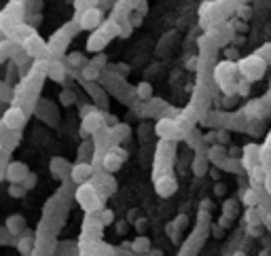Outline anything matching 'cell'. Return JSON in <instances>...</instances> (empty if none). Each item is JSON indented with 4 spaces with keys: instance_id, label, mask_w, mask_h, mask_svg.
I'll list each match as a JSON object with an SVG mask.
<instances>
[{
    "instance_id": "6da1fadb",
    "label": "cell",
    "mask_w": 271,
    "mask_h": 256,
    "mask_svg": "<svg viewBox=\"0 0 271 256\" xmlns=\"http://www.w3.org/2000/svg\"><path fill=\"white\" fill-rule=\"evenodd\" d=\"M74 197H76V201H78L80 208H83L85 212H98V210H102L104 197L100 195V191L96 189V184L92 180L78 184Z\"/></svg>"
},
{
    "instance_id": "7a4b0ae2",
    "label": "cell",
    "mask_w": 271,
    "mask_h": 256,
    "mask_svg": "<svg viewBox=\"0 0 271 256\" xmlns=\"http://www.w3.org/2000/svg\"><path fill=\"white\" fill-rule=\"evenodd\" d=\"M238 70L240 74L246 78V81L254 83V81H260L267 70V61L263 59L256 53V55H248V57H240L238 59Z\"/></svg>"
},
{
    "instance_id": "3957f363",
    "label": "cell",
    "mask_w": 271,
    "mask_h": 256,
    "mask_svg": "<svg viewBox=\"0 0 271 256\" xmlns=\"http://www.w3.org/2000/svg\"><path fill=\"white\" fill-rule=\"evenodd\" d=\"M22 49L26 51L28 57L34 59H47V42H44L36 32H30L28 36L22 40ZM49 61V59H47Z\"/></svg>"
},
{
    "instance_id": "277c9868",
    "label": "cell",
    "mask_w": 271,
    "mask_h": 256,
    "mask_svg": "<svg viewBox=\"0 0 271 256\" xmlns=\"http://www.w3.org/2000/svg\"><path fill=\"white\" fill-rule=\"evenodd\" d=\"M74 19L78 21L80 25V30H98L102 25L104 21V13H102V8H98V6H92V8H85V11H80L76 13Z\"/></svg>"
},
{
    "instance_id": "5b68a950",
    "label": "cell",
    "mask_w": 271,
    "mask_h": 256,
    "mask_svg": "<svg viewBox=\"0 0 271 256\" xmlns=\"http://www.w3.org/2000/svg\"><path fill=\"white\" fill-rule=\"evenodd\" d=\"M70 36L64 32V30H58L53 36L49 38V42H47V57H53V59H58L62 53H64L66 49H68V45H70Z\"/></svg>"
},
{
    "instance_id": "8992f818",
    "label": "cell",
    "mask_w": 271,
    "mask_h": 256,
    "mask_svg": "<svg viewBox=\"0 0 271 256\" xmlns=\"http://www.w3.org/2000/svg\"><path fill=\"white\" fill-rule=\"evenodd\" d=\"M26 121H28V114H26L22 106H8L2 114V123L8 129H22L26 125Z\"/></svg>"
},
{
    "instance_id": "52a82bcc",
    "label": "cell",
    "mask_w": 271,
    "mask_h": 256,
    "mask_svg": "<svg viewBox=\"0 0 271 256\" xmlns=\"http://www.w3.org/2000/svg\"><path fill=\"white\" fill-rule=\"evenodd\" d=\"M94 174H96V167L89 163V161H78L72 165V170H70V180L74 182V184H83V182H89L94 178Z\"/></svg>"
},
{
    "instance_id": "ba28073f",
    "label": "cell",
    "mask_w": 271,
    "mask_h": 256,
    "mask_svg": "<svg viewBox=\"0 0 271 256\" xmlns=\"http://www.w3.org/2000/svg\"><path fill=\"white\" fill-rule=\"evenodd\" d=\"M28 165L24 161H11L4 167V180H8V184H22V180L28 176Z\"/></svg>"
},
{
    "instance_id": "9c48e42d",
    "label": "cell",
    "mask_w": 271,
    "mask_h": 256,
    "mask_svg": "<svg viewBox=\"0 0 271 256\" xmlns=\"http://www.w3.org/2000/svg\"><path fill=\"white\" fill-rule=\"evenodd\" d=\"M155 134L161 136V138H166V140H178L180 138V127H178L176 119L164 117V119H159L157 127H155Z\"/></svg>"
},
{
    "instance_id": "30bf717a",
    "label": "cell",
    "mask_w": 271,
    "mask_h": 256,
    "mask_svg": "<svg viewBox=\"0 0 271 256\" xmlns=\"http://www.w3.org/2000/svg\"><path fill=\"white\" fill-rule=\"evenodd\" d=\"M102 127H106L104 125V119H102V112L96 110V112L89 114V117H85L83 123H80V136H83V138L94 136L96 131H100Z\"/></svg>"
},
{
    "instance_id": "8fae6325",
    "label": "cell",
    "mask_w": 271,
    "mask_h": 256,
    "mask_svg": "<svg viewBox=\"0 0 271 256\" xmlns=\"http://www.w3.org/2000/svg\"><path fill=\"white\" fill-rule=\"evenodd\" d=\"M108 40H110V36H108L102 28H98V30H92L85 47H87L89 53H102V49L108 45Z\"/></svg>"
},
{
    "instance_id": "7c38bea8",
    "label": "cell",
    "mask_w": 271,
    "mask_h": 256,
    "mask_svg": "<svg viewBox=\"0 0 271 256\" xmlns=\"http://www.w3.org/2000/svg\"><path fill=\"white\" fill-rule=\"evenodd\" d=\"M242 165L246 167V172L252 170L254 165L260 163V146L258 144H246L244 146V151H242Z\"/></svg>"
},
{
    "instance_id": "4fadbf2b",
    "label": "cell",
    "mask_w": 271,
    "mask_h": 256,
    "mask_svg": "<svg viewBox=\"0 0 271 256\" xmlns=\"http://www.w3.org/2000/svg\"><path fill=\"white\" fill-rule=\"evenodd\" d=\"M155 189H157V193L161 197H170V195H174V193H176L178 182H176V178L170 172H166L164 176H159V178H157Z\"/></svg>"
},
{
    "instance_id": "5bb4252c",
    "label": "cell",
    "mask_w": 271,
    "mask_h": 256,
    "mask_svg": "<svg viewBox=\"0 0 271 256\" xmlns=\"http://www.w3.org/2000/svg\"><path fill=\"white\" fill-rule=\"evenodd\" d=\"M47 76L51 78V81H56V83H64V81H66V76H68V66H66V61H62V59H51V61H49V66H47Z\"/></svg>"
},
{
    "instance_id": "9a60e30c",
    "label": "cell",
    "mask_w": 271,
    "mask_h": 256,
    "mask_svg": "<svg viewBox=\"0 0 271 256\" xmlns=\"http://www.w3.org/2000/svg\"><path fill=\"white\" fill-rule=\"evenodd\" d=\"M49 170H51V174L56 176L58 180H66V178H70L72 165L66 161L64 157H53V159H51V163H49Z\"/></svg>"
},
{
    "instance_id": "2e32d148",
    "label": "cell",
    "mask_w": 271,
    "mask_h": 256,
    "mask_svg": "<svg viewBox=\"0 0 271 256\" xmlns=\"http://www.w3.org/2000/svg\"><path fill=\"white\" fill-rule=\"evenodd\" d=\"M132 134V127L128 123H114L112 127H108V136H110V142L112 144H121L123 140H128Z\"/></svg>"
},
{
    "instance_id": "e0dca14e",
    "label": "cell",
    "mask_w": 271,
    "mask_h": 256,
    "mask_svg": "<svg viewBox=\"0 0 271 256\" xmlns=\"http://www.w3.org/2000/svg\"><path fill=\"white\" fill-rule=\"evenodd\" d=\"M121 167H123V159L108 148V151L104 153V157H102V170L108 172V174H114V172H119Z\"/></svg>"
},
{
    "instance_id": "ac0fdd59",
    "label": "cell",
    "mask_w": 271,
    "mask_h": 256,
    "mask_svg": "<svg viewBox=\"0 0 271 256\" xmlns=\"http://www.w3.org/2000/svg\"><path fill=\"white\" fill-rule=\"evenodd\" d=\"M267 176H269V172L265 170V165H260V163L254 165L252 170H248V182H250V187H254V189L265 187Z\"/></svg>"
},
{
    "instance_id": "d6986e66",
    "label": "cell",
    "mask_w": 271,
    "mask_h": 256,
    "mask_svg": "<svg viewBox=\"0 0 271 256\" xmlns=\"http://www.w3.org/2000/svg\"><path fill=\"white\" fill-rule=\"evenodd\" d=\"M6 231L11 233L13 237H20L26 233V218L20 214H13L6 218Z\"/></svg>"
},
{
    "instance_id": "ffe728a7",
    "label": "cell",
    "mask_w": 271,
    "mask_h": 256,
    "mask_svg": "<svg viewBox=\"0 0 271 256\" xmlns=\"http://www.w3.org/2000/svg\"><path fill=\"white\" fill-rule=\"evenodd\" d=\"M208 161H212L214 165H218L220 167V163L224 161V157H227V148H224V144H212V146H208Z\"/></svg>"
},
{
    "instance_id": "44dd1931",
    "label": "cell",
    "mask_w": 271,
    "mask_h": 256,
    "mask_svg": "<svg viewBox=\"0 0 271 256\" xmlns=\"http://www.w3.org/2000/svg\"><path fill=\"white\" fill-rule=\"evenodd\" d=\"M102 76V70L96 68L94 64H85L83 68H80V81L83 83H98Z\"/></svg>"
},
{
    "instance_id": "7402d4cb",
    "label": "cell",
    "mask_w": 271,
    "mask_h": 256,
    "mask_svg": "<svg viewBox=\"0 0 271 256\" xmlns=\"http://www.w3.org/2000/svg\"><path fill=\"white\" fill-rule=\"evenodd\" d=\"M191 170H193V174L195 176H206L208 174V155H204L202 153V148L197 151V155H195V159H193V163H191Z\"/></svg>"
},
{
    "instance_id": "603a6c76",
    "label": "cell",
    "mask_w": 271,
    "mask_h": 256,
    "mask_svg": "<svg viewBox=\"0 0 271 256\" xmlns=\"http://www.w3.org/2000/svg\"><path fill=\"white\" fill-rule=\"evenodd\" d=\"M34 246H36V242H34L32 235L24 233V235L17 237V252H20L22 256H30L34 252Z\"/></svg>"
},
{
    "instance_id": "cb8c5ba5",
    "label": "cell",
    "mask_w": 271,
    "mask_h": 256,
    "mask_svg": "<svg viewBox=\"0 0 271 256\" xmlns=\"http://www.w3.org/2000/svg\"><path fill=\"white\" fill-rule=\"evenodd\" d=\"M130 250L136 252V254H148L150 252V240L146 235H140L130 244Z\"/></svg>"
},
{
    "instance_id": "d4e9b609",
    "label": "cell",
    "mask_w": 271,
    "mask_h": 256,
    "mask_svg": "<svg viewBox=\"0 0 271 256\" xmlns=\"http://www.w3.org/2000/svg\"><path fill=\"white\" fill-rule=\"evenodd\" d=\"M242 201H244V206H246V208H256V206H260L258 189H254V187L246 189V191H244V195H242Z\"/></svg>"
},
{
    "instance_id": "484cf974",
    "label": "cell",
    "mask_w": 271,
    "mask_h": 256,
    "mask_svg": "<svg viewBox=\"0 0 271 256\" xmlns=\"http://www.w3.org/2000/svg\"><path fill=\"white\" fill-rule=\"evenodd\" d=\"M136 98L138 100H144V102H150L152 100V85L148 81H140L136 85Z\"/></svg>"
},
{
    "instance_id": "4316f807",
    "label": "cell",
    "mask_w": 271,
    "mask_h": 256,
    "mask_svg": "<svg viewBox=\"0 0 271 256\" xmlns=\"http://www.w3.org/2000/svg\"><path fill=\"white\" fill-rule=\"evenodd\" d=\"M85 64H87V61H85V55H83L80 51H72V53H68V55H66V66H68V68L80 70Z\"/></svg>"
},
{
    "instance_id": "83f0119b",
    "label": "cell",
    "mask_w": 271,
    "mask_h": 256,
    "mask_svg": "<svg viewBox=\"0 0 271 256\" xmlns=\"http://www.w3.org/2000/svg\"><path fill=\"white\" fill-rule=\"evenodd\" d=\"M11 55H13V38L0 40V64L6 59H11Z\"/></svg>"
},
{
    "instance_id": "f1b7e54d",
    "label": "cell",
    "mask_w": 271,
    "mask_h": 256,
    "mask_svg": "<svg viewBox=\"0 0 271 256\" xmlns=\"http://www.w3.org/2000/svg\"><path fill=\"white\" fill-rule=\"evenodd\" d=\"M100 28L108 34L110 38H114V36H119V28H121V23L116 21V19H108V21H102V25Z\"/></svg>"
},
{
    "instance_id": "f546056e",
    "label": "cell",
    "mask_w": 271,
    "mask_h": 256,
    "mask_svg": "<svg viewBox=\"0 0 271 256\" xmlns=\"http://www.w3.org/2000/svg\"><path fill=\"white\" fill-rule=\"evenodd\" d=\"M94 153H96V146L89 142H83L78 148V161H89V157H94Z\"/></svg>"
},
{
    "instance_id": "4dcf8cb0",
    "label": "cell",
    "mask_w": 271,
    "mask_h": 256,
    "mask_svg": "<svg viewBox=\"0 0 271 256\" xmlns=\"http://www.w3.org/2000/svg\"><path fill=\"white\" fill-rule=\"evenodd\" d=\"M96 214H98V220H100V225H102V227L110 225L112 220H114V214H112V210H108V208H102V210H98Z\"/></svg>"
},
{
    "instance_id": "1f68e13d",
    "label": "cell",
    "mask_w": 271,
    "mask_h": 256,
    "mask_svg": "<svg viewBox=\"0 0 271 256\" xmlns=\"http://www.w3.org/2000/svg\"><path fill=\"white\" fill-rule=\"evenodd\" d=\"M60 102H62V106H72L76 102V93L72 89H64L60 93Z\"/></svg>"
},
{
    "instance_id": "d6a6232c",
    "label": "cell",
    "mask_w": 271,
    "mask_h": 256,
    "mask_svg": "<svg viewBox=\"0 0 271 256\" xmlns=\"http://www.w3.org/2000/svg\"><path fill=\"white\" fill-rule=\"evenodd\" d=\"M248 93H250V81H246V78H238L236 95H242V98H246Z\"/></svg>"
},
{
    "instance_id": "836d02e7",
    "label": "cell",
    "mask_w": 271,
    "mask_h": 256,
    "mask_svg": "<svg viewBox=\"0 0 271 256\" xmlns=\"http://www.w3.org/2000/svg\"><path fill=\"white\" fill-rule=\"evenodd\" d=\"M216 142L227 146V144L231 142V134H229V129H224V127H218V129H216Z\"/></svg>"
},
{
    "instance_id": "e575fe53",
    "label": "cell",
    "mask_w": 271,
    "mask_h": 256,
    "mask_svg": "<svg viewBox=\"0 0 271 256\" xmlns=\"http://www.w3.org/2000/svg\"><path fill=\"white\" fill-rule=\"evenodd\" d=\"M8 195H11L13 199H22L26 195V189L22 187V184H8Z\"/></svg>"
},
{
    "instance_id": "d590c367",
    "label": "cell",
    "mask_w": 271,
    "mask_h": 256,
    "mask_svg": "<svg viewBox=\"0 0 271 256\" xmlns=\"http://www.w3.org/2000/svg\"><path fill=\"white\" fill-rule=\"evenodd\" d=\"M236 201L229 199V201H224V206H222V216H227V218H236Z\"/></svg>"
},
{
    "instance_id": "8d00e7d4",
    "label": "cell",
    "mask_w": 271,
    "mask_h": 256,
    "mask_svg": "<svg viewBox=\"0 0 271 256\" xmlns=\"http://www.w3.org/2000/svg\"><path fill=\"white\" fill-rule=\"evenodd\" d=\"M74 6H76V13H80V11H85V8L98 6V0H74Z\"/></svg>"
},
{
    "instance_id": "74e56055",
    "label": "cell",
    "mask_w": 271,
    "mask_h": 256,
    "mask_svg": "<svg viewBox=\"0 0 271 256\" xmlns=\"http://www.w3.org/2000/svg\"><path fill=\"white\" fill-rule=\"evenodd\" d=\"M142 13H138V11H130V15H128V21L132 23V28H140L142 25Z\"/></svg>"
},
{
    "instance_id": "f35d334b",
    "label": "cell",
    "mask_w": 271,
    "mask_h": 256,
    "mask_svg": "<svg viewBox=\"0 0 271 256\" xmlns=\"http://www.w3.org/2000/svg\"><path fill=\"white\" fill-rule=\"evenodd\" d=\"M22 187L26 189V191H32L34 187H36V174H32V172H28V176L22 180Z\"/></svg>"
},
{
    "instance_id": "ab89813d",
    "label": "cell",
    "mask_w": 271,
    "mask_h": 256,
    "mask_svg": "<svg viewBox=\"0 0 271 256\" xmlns=\"http://www.w3.org/2000/svg\"><path fill=\"white\" fill-rule=\"evenodd\" d=\"M236 11H238V17H240V19H244V21H248L250 15H252V11H250L248 4H238Z\"/></svg>"
},
{
    "instance_id": "60d3db41",
    "label": "cell",
    "mask_w": 271,
    "mask_h": 256,
    "mask_svg": "<svg viewBox=\"0 0 271 256\" xmlns=\"http://www.w3.org/2000/svg\"><path fill=\"white\" fill-rule=\"evenodd\" d=\"M246 233H248L250 237H263V235H265V229H263V225H256V227H250V225H248Z\"/></svg>"
},
{
    "instance_id": "b9f144b4",
    "label": "cell",
    "mask_w": 271,
    "mask_h": 256,
    "mask_svg": "<svg viewBox=\"0 0 271 256\" xmlns=\"http://www.w3.org/2000/svg\"><path fill=\"white\" fill-rule=\"evenodd\" d=\"M96 110H98L96 104H83V106H80V110H78V114H80V119H85V117H89V114L96 112Z\"/></svg>"
},
{
    "instance_id": "7bdbcfd3",
    "label": "cell",
    "mask_w": 271,
    "mask_h": 256,
    "mask_svg": "<svg viewBox=\"0 0 271 256\" xmlns=\"http://www.w3.org/2000/svg\"><path fill=\"white\" fill-rule=\"evenodd\" d=\"M224 59L238 61L240 59V49L238 47H227V49H224Z\"/></svg>"
},
{
    "instance_id": "ee69618b",
    "label": "cell",
    "mask_w": 271,
    "mask_h": 256,
    "mask_svg": "<svg viewBox=\"0 0 271 256\" xmlns=\"http://www.w3.org/2000/svg\"><path fill=\"white\" fill-rule=\"evenodd\" d=\"M214 195L216 197H224V195H227V184L220 182V180H216L214 182Z\"/></svg>"
},
{
    "instance_id": "f6af8a7d",
    "label": "cell",
    "mask_w": 271,
    "mask_h": 256,
    "mask_svg": "<svg viewBox=\"0 0 271 256\" xmlns=\"http://www.w3.org/2000/svg\"><path fill=\"white\" fill-rule=\"evenodd\" d=\"M132 32H134V28H132V23H130L128 19H125V21L121 23V28H119V36H121V38H128V36H130V34H132Z\"/></svg>"
},
{
    "instance_id": "bcb514c9",
    "label": "cell",
    "mask_w": 271,
    "mask_h": 256,
    "mask_svg": "<svg viewBox=\"0 0 271 256\" xmlns=\"http://www.w3.org/2000/svg\"><path fill=\"white\" fill-rule=\"evenodd\" d=\"M106 59H108V57L104 55V53H98V55H96L92 61H89V64H94L96 68H100V70H102V68L106 66Z\"/></svg>"
},
{
    "instance_id": "7dc6e473",
    "label": "cell",
    "mask_w": 271,
    "mask_h": 256,
    "mask_svg": "<svg viewBox=\"0 0 271 256\" xmlns=\"http://www.w3.org/2000/svg\"><path fill=\"white\" fill-rule=\"evenodd\" d=\"M233 30H236V32H242V34H246V32H248V23L244 21V19H238V21H233Z\"/></svg>"
},
{
    "instance_id": "c3c4849f",
    "label": "cell",
    "mask_w": 271,
    "mask_h": 256,
    "mask_svg": "<svg viewBox=\"0 0 271 256\" xmlns=\"http://www.w3.org/2000/svg\"><path fill=\"white\" fill-rule=\"evenodd\" d=\"M204 144H208V146L216 144V131H208V134H204Z\"/></svg>"
},
{
    "instance_id": "681fc988",
    "label": "cell",
    "mask_w": 271,
    "mask_h": 256,
    "mask_svg": "<svg viewBox=\"0 0 271 256\" xmlns=\"http://www.w3.org/2000/svg\"><path fill=\"white\" fill-rule=\"evenodd\" d=\"M128 220H119V223H116V233H119V235H125V233H128Z\"/></svg>"
},
{
    "instance_id": "f907efd6",
    "label": "cell",
    "mask_w": 271,
    "mask_h": 256,
    "mask_svg": "<svg viewBox=\"0 0 271 256\" xmlns=\"http://www.w3.org/2000/svg\"><path fill=\"white\" fill-rule=\"evenodd\" d=\"M227 155L233 157V159H240V157H242V151H240L238 146H229V148H227Z\"/></svg>"
},
{
    "instance_id": "816d5d0a",
    "label": "cell",
    "mask_w": 271,
    "mask_h": 256,
    "mask_svg": "<svg viewBox=\"0 0 271 256\" xmlns=\"http://www.w3.org/2000/svg\"><path fill=\"white\" fill-rule=\"evenodd\" d=\"M208 172H210V176H212V180H214V182H216V180H220V167H218V165H214L212 170H208Z\"/></svg>"
},
{
    "instance_id": "f5cc1de1",
    "label": "cell",
    "mask_w": 271,
    "mask_h": 256,
    "mask_svg": "<svg viewBox=\"0 0 271 256\" xmlns=\"http://www.w3.org/2000/svg\"><path fill=\"white\" fill-rule=\"evenodd\" d=\"M186 223H188V220H186V216H184V214H180V216H178V218L174 220V225H176L178 229H182V227H184Z\"/></svg>"
},
{
    "instance_id": "db71d44e",
    "label": "cell",
    "mask_w": 271,
    "mask_h": 256,
    "mask_svg": "<svg viewBox=\"0 0 271 256\" xmlns=\"http://www.w3.org/2000/svg\"><path fill=\"white\" fill-rule=\"evenodd\" d=\"M112 70H116V72H123V74H128V72H130V66H125V64H116V66H112Z\"/></svg>"
},
{
    "instance_id": "11a10c76",
    "label": "cell",
    "mask_w": 271,
    "mask_h": 256,
    "mask_svg": "<svg viewBox=\"0 0 271 256\" xmlns=\"http://www.w3.org/2000/svg\"><path fill=\"white\" fill-rule=\"evenodd\" d=\"M188 70H197V57H188V61L184 64Z\"/></svg>"
},
{
    "instance_id": "9f6ffc18",
    "label": "cell",
    "mask_w": 271,
    "mask_h": 256,
    "mask_svg": "<svg viewBox=\"0 0 271 256\" xmlns=\"http://www.w3.org/2000/svg\"><path fill=\"white\" fill-rule=\"evenodd\" d=\"M138 220V210H130V214H128V223H136Z\"/></svg>"
},
{
    "instance_id": "6f0895ef",
    "label": "cell",
    "mask_w": 271,
    "mask_h": 256,
    "mask_svg": "<svg viewBox=\"0 0 271 256\" xmlns=\"http://www.w3.org/2000/svg\"><path fill=\"white\" fill-rule=\"evenodd\" d=\"M146 11H148V4H146V0H140V6H138V13H142V15H146Z\"/></svg>"
},
{
    "instance_id": "680465c9",
    "label": "cell",
    "mask_w": 271,
    "mask_h": 256,
    "mask_svg": "<svg viewBox=\"0 0 271 256\" xmlns=\"http://www.w3.org/2000/svg\"><path fill=\"white\" fill-rule=\"evenodd\" d=\"M265 189H267V193L271 195V174L267 176V180H265Z\"/></svg>"
},
{
    "instance_id": "91938a15",
    "label": "cell",
    "mask_w": 271,
    "mask_h": 256,
    "mask_svg": "<svg viewBox=\"0 0 271 256\" xmlns=\"http://www.w3.org/2000/svg\"><path fill=\"white\" fill-rule=\"evenodd\" d=\"M2 104H4V102H0V121H2V114H4V110H2Z\"/></svg>"
},
{
    "instance_id": "94428289",
    "label": "cell",
    "mask_w": 271,
    "mask_h": 256,
    "mask_svg": "<svg viewBox=\"0 0 271 256\" xmlns=\"http://www.w3.org/2000/svg\"><path fill=\"white\" fill-rule=\"evenodd\" d=\"M4 153V146H2V142H0V155H2Z\"/></svg>"
},
{
    "instance_id": "6125c7cd",
    "label": "cell",
    "mask_w": 271,
    "mask_h": 256,
    "mask_svg": "<svg viewBox=\"0 0 271 256\" xmlns=\"http://www.w3.org/2000/svg\"><path fill=\"white\" fill-rule=\"evenodd\" d=\"M233 256H246V254H244V252H236V254H233Z\"/></svg>"
},
{
    "instance_id": "be15d7a7",
    "label": "cell",
    "mask_w": 271,
    "mask_h": 256,
    "mask_svg": "<svg viewBox=\"0 0 271 256\" xmlns=\"http://www.w3.org/2000/svg\"><path fill=\"white\" fill-rule=\"evenodd\" d=\"M24 2H26V0H24Z\"/></svg>"
}]
</instances>
